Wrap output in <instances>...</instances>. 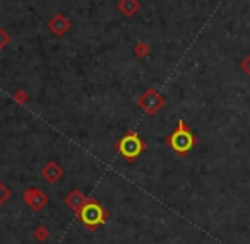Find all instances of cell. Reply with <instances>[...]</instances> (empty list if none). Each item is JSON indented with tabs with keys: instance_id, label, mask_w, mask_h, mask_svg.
Masks as SVG:
<instances>
[{
	"instance_id": "1",
	"label": "cell",
	"mask_w": 250,
	"mask_h": 244,
	"mask_svg": "<svg viewBox=\"0 0 250 244\" xmlns=\"http://www.w3.org/2000/svg\"><path fill=\"white\" fill-rule=\"evenodd\" d=\"M167 144L171 147V150L178 155H187L192 149L197 144V138L194 137V133L190 131V128L187 127L184 120L178 121L177 130L167 138Z\"/></svg>"
},
{
	"instance_id": "2",
	"label": "cell",
	"mask_w": 250,
	"mask_h": 244,
	"mask_svg": "<svg viewBox=\"0 0 250 244\" xmlns=\"http://www.w3.org/2000/svg\"><path fill=\"white\" fill-rule=\"evenodd\" d=\"M117 152L127 161H136L144 150H146V142L139 137V133L134 130L127 131L115 145Z\"/></svg>"
},
{
	"instance_id": "3",
	"label": "cell",
	"mask_w": 250,
	"mask_h": 244,
	"mask_svg": "<svg viewBox=\"0 0 250 244\" xmlns=\"http://www.w3.org/2000/svg\"><path fill=\"white\" fill-rule=\"evenodd\" d=\"M77 217H79L81 222L86 224L89 229H94V227L106 222V212H104V208L94 198L86 200V203H84V206L81 208V212L77 213Z\"/></svg>"
},
{
	"instance_id": "4",
	"label": "cell",
	"mask_w": 250,
	"mask_h": 244,
	"mask_svg": "<svg viewBox=\"0 0 250 244\" xmlns=\"http://www.w3.org/2000/svg\"><path fill=\"white\" fill-rule=\"evenodd\" d=\"M165 103H167L165 96L160 93V91L154 89V87L146 89L143 94H141L139 99H137V106H139L146 114H149V116H154V114L165 106Z\"/></svg>"
},
{
	"instance_id": "5",
	"label": "cell",
	"mask_w": 250,
	"mask_h": 244,
	"mask_svg": "<svg viewBox=\"0 0 250 244\" xmlns=\"http://www.w3.org/2000/svg\"><path fill=\"white\" fill-rule=\"evenodd\" d=\"M70 26L72 24H70L69 18H65L62 12H59V14H55L48 21V31L52 33L53 36H57V38H62V36H65L67 33H69Z\"/></svg>"
},
{
	"instance_id": "6",
	"label": "cell",
	"mask_w": 250,
	"mask_h": 244,
	"mask_svg": "<svg viewBox=\"0 0 250 244\" xmlns=\"http://www.w3.org/2000/svg\"><path fill=\"white\" fill-rule=\"evenodd\" d=\"M24 200L29 203V206H31L33 210H42L43 206L48 203V198H46V195H43L40 189L36 188H28L24 191Z\"/></svg>"
},
{
	"instance_id": "7",
	"label": "cell",
	"mask_w": 250,
	"mask_h": 244,
	"mask_svg": "<svg viewBox=\"0 0 250 244\" xmlns=\"http://www.w3.org/2000/svg\"><path fill=\"white\" fill-rule=\"evenodd\" d=\"M117 9L124 18H134L141 11V0H118Z\"/></svg>"
},
{
	"instance_id": "8",
	"label": "cell",
	"mask_w": 250,
	"mask_h": 244,
	"mask_svg": "<svg viewBox=\"0 0 250 244\" xmlns=\"http://www.w3.org/2000/svg\"><path fill=\"white\" fill-rule=\"evenodd\" d=\"M62 174H63V171H62V168H60L57 162H53V161H50V162H46V166L42 169V176L45 178V181H48V183H57L60 178H62Z\"/></svg>"
},
{
	"instance_id": "9",
	"label": "cell",
	"mask_w": 250,
	"mask_h": 244,
	"mask_svg": "<svg viewBox=\"0 0 250 244\" xmlns=\"http://www.w3.org/2000/svg\"><path fill=\"white\" fill-rule=\"evenodd\" d=\"M86 200L87 198H84V195L79 191V189H74V191H70V195L65 198V203L74 210V212L79 213L81 208L84 206V203H86Z\"/></svg>"
},
{
	"instance_id": "10",
	"label": "cell",
	"mask_w": 250,
	"mask_h": 244,
	"mask_svg": "<svg viewBox=\"0 0 250 244\" xmlns=\"http://www.w3.org/2000/svg\"><path fill=\"white\" fill-rule=\"evenodd\" d=\"M132 52H134V55H136L137 58L144 60V58H147V56L151 55V46L147 45L146 41H139V43H136V46L132 48Z\"/></svg>"
},
{
	"instance_id": "11",
	"label": "cell",
	"mask_w": 250,
	"mask_h": 244,
	"mask_svg": "<svg viewBox=\"0 0 250 244\" xmlns=\"http://www.w3.org/2000/svg\"><path fill=\"white\" fill-rule=\"evenodd\" d=\"M12 99H14L18 104H21V106H24V104L29 101V94L26 93V91H22V89H18L14 94H12Z\"/></svg>"
},
{
	"instance_id": "12",
	"label": "cell",
	"mask_w": 250,
	"mask_h": 244,
	"mask_svg": "<svg viewBox=\"0 0 250 244\" xmlns=\"http://www.w3.org/2000/svg\"><path fill=\"white\" fill-rule=\"evenodd\" d=\"M9 41H11V35L4 28H0V50H4L9 45Z\"/></svg>"
},
{
	"instance_id": "13",
	"label": "cell",
	"mask_w": 250,
	"mask_h": 244,
	"mask_svg": "<svg viewBox=\"0 0 250 244\" xmlns=\"http://www.w3.org/2000/svg\"><path fill=\"white\" fill-rule=\"evenodd\" d=\"M240 67H242V70L247 74V75L250 77V55H247L245 58L242 60V63H240Z\"/></svg>"
},
{
	"instance_id": "14",
	"label": "cell",
	"mask_w": 250,
	"mask_h": 244,
	"mask_svg": "<svg viewBox=\"0 0 250 244\" xmlns=\"http://www.w3.org/2000/svg\"><path fill=\"white\" fill-rule=\"evenodd\" d=\"M36 237L42 241H45L46 237H48V229H45V227H38L36 229Z\"/></svg>"
}]
</instances>
